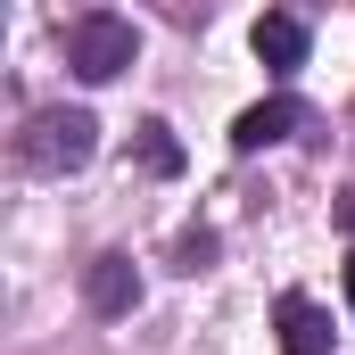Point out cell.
<instances>
[{
	"instance_id": "6da1fadb",
	"label": "cell",
	"mask_w": 355,
	"mask_h": 355,
	"mask_svg": "<svg viewBox=\"0 0 355 355\" xmlns=\"http://www.w3.org/2000/svg\"><path fill=\"white\" fill-rule=\"evenodd\" d=\"M91 149H99L91 107H33L17 132V166H33V174H75V166H91Z\"/></svg>"
},
{
	"instance_id": "7a4b0ae2",
	"label": "cell",
	"mask_w": 355,
	"mask_h": 355,
	"mask_svg": "<svg viewBox=\"0 0 355 355\" xmlns=\"http://www.w3.org/2000/svg\"><path fill=\"white\" fill-rule=\"evenodd\" d=\"M132 58H141L132 17H116V8H83V17L67 25V67H75L83 83H116Z\"/></svg>"
},
{
	"instance_id": "3957f363",
	"label": "cell",
	"mask_w": 355,
	"mask_h": 355,
	"mask_svg": "<svg viewBox=\"0 0 355 355\" xmlns=\"http://www.w3.org/2000/svg\"><path fill=\"white\" fill-rule=\"evenodd\" d=\"M314 116H306V99H289V91H272V99H257L240 124H232V149L240 157H257V149H272V141H289V132H306Z\"/></svg>"
},
{
	"instance_id": "277c9868",
	"label": "cell",
	"mask_w": 355,
	"mask_h": 355,
	"mask_svg": "<svg viewBox=\"0 0 355 355\" xmlns=\"http://www.w3.org/2000/svg\"><path fill=\"white\" fill-rule=\"evenodd\" d=\"M83 306H91V314H132V306H141V272H132V257H116V248L91 257V265H83Z\"/></svg>"
},
{
	"instance_id": "5b68a950",
	"label": "cell",
	"mask_w": 355,
	"mask_h": 355,
	"mask_svg": "<svg viewBox=\"0 0 355 355\" xmlns=\"http://www.w3.org/2000/svg\"><path fill=\"white\" fill-rule=\"evenodd\" d=\"M248 42H257V58H265L272 75H297V67H306V42H314V33H306V17L272 8V17H257V33H248Z\"/></svg>"
},
{
	"instance_id": "8992f818",
	"label": "cell",
	"mask_w": 355,
	"mask_h": 355,
	"mask_svg": "<svg viewBox=\"0 0 355 355\" xmlns=\"http://www.w3.org/2000/svg\"><path fill=\"white\" fill-rule=\"evenodd\" d=\"M272 322H281V355H331V314L314 306V297H281L272 306Z\"/></svg>"
},
{
	"instance_id": "52a82bcc",
	"label": "cell",
	"mask_w": 355,
	"mask_h": 355,
	"mask_svg": "<svg viewBox=\"0 0 355 355\" xmlns=\"http://www.w3.org/2000/svg\"><path fill=\"white\" fill-rule=\"evenodd\" d=\"M132 149H141V166H149V174H166V182L182 174V141H174V124H166V116L132 124Z\"/></svg>"
},
{
	"instance_id": "ba28073f",
	"label": "cell",
	"mask_w": 355,
	"mask_h": 355,
	"mask_svg": "<svg viewBox=\"0 0 355 355\" xmlns=\"http://www.w3.org/2000/svg\"><path fill=\"white\" fill-rule=\"evenodd\" d=\"M198 265H215V232H207V223L174 240V272H198Z\"/></svg>"
},
{
	"instance_id": "9c48e42d",
	"label": "cell",
	"mask_w": 355,
	"mask_h": 355,
	"mask_svg": "<svg viewBox=\"0 0 355 355\" xmlns=\"http://www.w3.org/2000/svg\"><path fill=\"white\" fill-rule=\"evenodd\" d=\"M339 232H355V190H347V207H339Z\"/></svg>"
},
{
	"instance_id": "30bf717a",
	"label": "cell",
	"mask_w": 355,
	"mask_h": 355,
	"mask_svg": "<svg viewBox=\"0 0 355 355\" xmlns=\"http://www.w3.org/2000/svg\"><path fill=\"white\" fill-rule=\"evenodd\" d=\"M347 306H355V257H347Z\"/></svg>"
}]
</instances>
